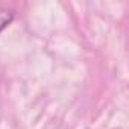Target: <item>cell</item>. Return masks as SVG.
I'll return each instance as SVG.
<instances>
[{
  "mask_svg": "<svg viewBox=\"0 0 129 129\" xmlns=\"http://www.w3.org/2000/svg\"><path fill=\"white\" fill-rule=\"evenodd\" d=\"M14 9L8 8V6H3L0 5V32L5 30L14 20Z\"/></svg>",
  "mask_w": 129,
  "mask_h": 129,
  "instance_id": "cell-1",
  "label": "cell"
}]
</instances>
